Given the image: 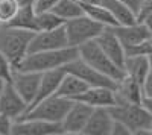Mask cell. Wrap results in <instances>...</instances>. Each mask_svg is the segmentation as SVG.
Wrapping results in <instances>:
<instances>
[{
  "label": "cell",
  "mask_w": 152,
  "mask_h": 135,
  "mask_svg": "<svg viewBox=\"0 0 152 135\" xmlns=\"http://www.w3.org/2000/svg\"><path fill=\"white\" fill-rule=\"evenodd\" d=\"M79 56L78 47L67 46L62 49L55 50H44V52H34L28 53L21 59V62L15 67L17 70H26V71H38L44 73L49 70H55L66 67L70 61Z\"/></svg>",
  "instance_id": "1"
},
{
  "label": "cell",
  "mask_w": 152,
  "mask_h": 135,
  "mask_svg": "<svg viewBox=\"0 0 152 135\" xmlns=\"http://www.w3.org/2000/svg\"><path fill=\"white\" fill-rule=\"evenodd\" d=\"M34 33V30L20 29L11 24H3L0 28V52L11 61L14 68L29 53Z\"/></svg>",
  "instance_id": "2"
},
{
  "label": "cell",
  "mask_w": 152,
  "mask_h": 135,
  "mask_svg": "<svg viewBox=\"0 0 152 135\" xmlns=\"http://www.w3.org/2000/svg\"><path fill=\"white\" fill-rule=\"evenodd\" d=\"M110 111L113 118L122 121L132 135H152V115L142 103H116Z\"/></svg>",
  "instance_id": "3"
},
{
  "label": "cell",
  "mask_w": 152,
  "mask_h": 135,
  "mask_svg": "<svg viewBox=\"0 0 152 135\" xmlns=\"http://www.w3.org/2000/svg\"><path fill=\"white\" fill-rule=\"evenodd\" d=\"M111 29L123 44L126 56L146 53V44L152 41V32L148 29L145 23L140 21H135L131 24H117V26H113Z\"/></svg>",
  "instance_id": "4"
},
{
  "label": "cell",
  "mask_w": 152,
  "mask_h": 135,
  "mask_svg": "<svg viewBox=\"0 0 152 135\" xmlns=\"http://www.w3.org/2000/svg\"><path fill=\"white\" fill-rule=\"evenodd\" d=\"M79 50V58L84 59L87 64H90L91 67H94L96 70L102 71L104 75L113 78L114 81H120L126 73L122 67H119L117 64H114L113 61L108 58V55L102 50V47L99 46V43L96 40H91L88 43H84L78 47Z\"/></svg>",
  "instance_id": "5"
},
{
  "label": "cell",
  "mask_w": 152,
  "mask_h": 135,
  "mask_svg": "<svg viewBox=\"0 0 152 135\" xmlns=\"http://www.w3.org/2000/svg\"><path fill=\"white\" fill-rule=\"evenodd\" d=\"M64 28H66L69 44L73 46V47H79L84 43L96 40L97 36L107 29V26L97 23L96 20L88 17L87 14H82L79 17L67 20Z\"/></svg>",
  "instance_id": "6"
},
{
  "label": "cell",
  "mask_w": 152,
  "mask_h": 135,
  "mask_svg": "<svg viewBox=\"0 0 152 135\" xmlns=\"http://www.w3.org/2000/svg\"><path fill=\"white\" fill-rule=\"evenodd\" d=\"M72 102L73 100L70 99L53 94L47 99L38 102L35 106L29 108L21 118H40L46 121H52V123H61L64 115L67 114Z\"/></svg>",
  "instance_id": "7"
},
{
  "label": "cell",
  "mask_w": 152,
  "mask_h": 135,
  "mask_svg": "<svg viewBox=\"0 0 152 135\" xmlns=\"http://www.w3.org/2000/svg\"><path fill=\"white\" fill-rule=\"evenodd\" d=\"M69 73H73L78 78H81L88 87H108V88H116L117 82L113 78L104 75L102 71L96 70L94 67H91L90 64H87L84 59H81L79 56L70 61V62L64 67Z\"/></svg>",
  "instance_id": "8"
},
{
  "label": "cell",
  "mask_w": 152,
  "mask_h": 135,
  "mask_svg": "<svg viewBox=\"0 0 152 135\" xmlns=\"http://www.w3.org/2000/svg\"><path fill=\"white\" fill-rule=\"evenodd\" d=\"M28 108H29L28 102L14 88L11 81L5 82L2 90H0V112L15 121L26 114Z\"/></svg>",
  "instance_id": "9"
},
{
  "label": "cell",
  "mask_w": 152,
  "mask_h": 135,
  "mask_svg": "<svg viewBox=\"0 0 152 135\" xmlns=\"http://www.w3.org/2000/svg\"><path fill=\"white\" fill-rule=\"evenodd\" d=\"M67 46H70V44L67 40V33H66L64 26L52 29V30H38L34 33V38L29 46V53L55 50V49H62Z\"/></svg>",
  "instance_id": "10"
},
{
  "label": "cell",
  "mask_w": 152,
  "mask_h": 135,
  "mask_svg": "<svg viewBox=\"0 0 152 135\" xmlns=\"http://www.w3.org/2000/svg\"><path fill=\"white\" fill-rule=\"evenodd\" d=\"M93 112V108L87 103H82V102H78V100H73L67 114L64 115L61 121V126H62V131L67 135H79L82 134L85 125L88 118H90Z\"/></svg>",
  "instance_id": "11"
},
{
  "label": "cell",
  "mask_w": 152,
  "mask_h": 135,
  "mask_svg": "<svg viewBox=\"0 0 152 135\" xmlns=\"http://www.w3.org/2000/svg\"><path fill=\"white\" fill-rule=\"evenodd\" d=\"M61 123H52L40 118H20L14 121L12 135H62Z\"/></svg>",
  "instance_id": "12"
},
{
  "label": "cell",
  "mask_w": 152,
  "mask_h": 135,
  "mask_svg": "<svg viewBox=\"0 0 152 135\" xmlns=\"http://www.w3.org/2000/svg\"><path fill=\"white\" fill-rule=\"evenodd\" d=\"M40 81H41V73L17 70V68H14V73H12L11 78V83L14 85V88L20 93L23 99L28 102V105H31L37 97Z\"/></svg>",
  "instance_id": "13"
},
{
  "label": "cell",
  "mask_w": 152,
  "mask_h": 135,
  "mask_svg": "<svg viewBox=\"0 0 152 135\" xmlns=\"http://www.w3.org/2000/svg\"><path fill=\"white\" fill-rule=\"evenodd\" d=\"M96 41L99 43V46L102 47V50L108 55V58L113 62L123 68L125 59H126V50H125L123 44L120 43V40L117 38V35L113 32V29L107 28L96 38Z\"/></svg>",
  "instance_id": "14"
},
{
  "label": "cell",
  "mask_w": 152,
  "mask_h": 135,
  "mask_svg": "<svg viewBox=\"0 0 152 135\" xmlns=\"http://www.w3.org/2000/svg\"><path fill=\"white\" fill-rule=\"evenodd\" d=\"M114 118L110 108H93L82 135H111Z\"/></svg>",
  "instance_id": "15"
},
{
  "label": "cell",
  "mask_w": 152,
  "mask_h": 135,
  "mask_svg": "<svg viewBox=\"0 0 152 135\" xmlns=\"http://www.w3.org/2000/svg\"><path fill=\"white\" fill-rule=\"evenodd\" d=\"M75 100L87 103L91 108H111L116 105V91L108 87H88Z\"/></svg>",
  "instance_id": "16"
},
{
  "label": "cell",
  "mask_w": 152,
  "mask_h": 135,
  "mask_svg": "<svg viewBox=\"0 0 152 135\" xmlns=\"http://www.w3.org/2000/svg\"><path fill=\"white\" fill-rule=\"evenodd\" d=\"M114 91H116V103H142L143 100L142 83L128 75L117 81Z\"/></svg>",
  "instance_id": "17"
},
{
  "label": "cell",
  "mask_w": 152,
  "mask_h": 135,
  "mask_svg": "<svg viewBox=\"0 0 152 135\" xmlns=\"http://www.w3.org/2000/svg\"><path fill=\"white\" fill-rule=\"evenodd\" d=\"M64 75H66V68H64V67L41 73V81H40V87H38L37 97L34 99V102L29 105V108L35 106L38 102L47 99V97L53 96V94L56 93L58 87H59L62 78H64ZM29 108H28V109H29Z\"/></svg>",
  "instance_id": "18"
},
{
  "label": "cell",
  "mask_w": 152,
  "mask_h": 135,
  "mask_svg": "<svg viewBox=\"0 0 152 135\" xmlns=\"http://www.w3.org/2000/svg\"><path fill=\"white\" fill-rule=\"evenodd\" d=\"M123 70L128 76L135 79L137 82L143 83L146 76L149 75V61L146 53H137V55H128L125 59Z\"/></svg>",
  "instance_id": "19"
},
{
  "label": "cell",
  "mask_w": 152,
  "mask_h": 135,
  "mask_svg": "<svg viewBox=\"0 0 152 135\" xmlns=\"http://www.w3.org/2000/svg\"><path fill=\"white\" fill-rule=\"evenodd\" d=\"M88 88V85L81 79L78 78L73 73H69L66 70V75L62 78L59 87L56 90V96H61V97H66V99H70V100H75L78 96H81L85 90Z\"/></svg>",
  "instance_id": "20"
},
{
  "label": "cell",
  "mask_w": 152,
  "mask_h": 135,
  "mask_svg": "<svg viewBox=\"0 0 152 135\" xmlns=\"http://www.w3.org/2000/svg\"><path fill=\"white\" fill-rule=\"evenodd\" d=\"M100 3L111 12V15L116 18L117 24H131L137 21L135 12L125 3H122L120 0H100Z\"/></svg>",
  "instance_id": "21"
},
{
  "label": "cell",
  "mask_w": 152,
  "mask_h": 135,
  "mask_svg": "<svg viewBox=\"0 0 152 135\" xmlns=\"http://www.w3.org/2000/svg\"><path fill=\"white\" fill-rule=\"evenodd\" d=\"M82 9L84 14H87L88 17H91L93 20H96L97 23L104 24L107 28H113L117 26V21L111 15V12L102 5V3H82Z\"/></svg>",
  "instance_id": "22"
},
{
  "label": "cell",
  "mask_w": 152,
  "mask_h": 135,
  "mask_svg": "<svg viewBox=\"0 0 152 135\" xmlns=\"http://www.w3.org/2000/svg\"><path fill=\"white\" fill-rule=\"evenodd\" d=\"M8 24L20 28V29H28V30L37 32V12H35L34 5L20 6L15 17L12 18L11 23H8Z\"/></svg>",
  "instance_id": "23"
},
{
  "label": "cell",
  "mask_w": 152,
  "mask_h": 135,
  "mask_svg": "<svg viewBox=\"0 0 152 135\" xmlns=\"http://www.w3.org/2000/svg\"><path fill=\"white\" fill-rule=\"evenodd\" d=\"M52 11L55 14H58L61 18H64L66 21L84 14L82 5L78 0H58V3L53 6Z\"/></svg>",
  "instance_id": "24"
},
{
  "label": "cell",
  "mask_w": 152,
  "mask_h": 135,
  "mask_svg": "<svg viewBox=\"0 0 152 135\" xmlns=\"http://www.w3.org/2000/svg\"><path fill=\"white\" fill-rule=\"evenodd\" d=\"M66 24V20L61 18L53 11L37 12V32L38 30H52Z\"/></svg>",
  "instance_id": "25"
},
{
  "label": "cell",
  "mask_w": 152,
  "mask_h": 135,
  "mask_svg": "<svg viewBox=\"0 0 152 135\" xmlns=\"http://www.w3.org/2000/svg\"><path fill=\"white\" fill-rule=\"evenodd\" d=\"M20 9V3L17 0H0V21L3 24L11 23Z\"/></svg>",
  "instance_id": "26"
},
{
  "label": "cell",
  "mask_w": 152,
  "mask_h": 135,
  "mask_svg": "<svg viewBox=\"0 0 152 135\" xmlns=\"http://www.w3.org/2000/svg\"><path fill=\"white\" fill-rule=\"evenodd\" d=\"M12 73H14V65H12L11 61L0 52V79L3 82H9L12 78Z\"/></svg>",
  "instance_id": "27"
},
{
  "label": "cell",
  "mask_w": 152,
  "mask_h": 135,
  "mask_svg": "<svg viewBox=\"0 0 152 135\" xmlns=\"http://www.w3.org/2000/svg\"><path fill=\"white\" fill-rule=\"evenodd\" d=\"M14 120L0 112V135H12Z\"/></svg>",
  "instance_id": "28"
},
{
  "label": "cell",
  "mask_w": 152,
  "mask_h": 135,
  "mask_svg": "<svg viewBox=\"0 0 152 135\" xmlns=\"http://www.w3.org/2000/svg\"><path fill=\"white\" fill-rule=\"evenodd\" d=\"M111 135H132V132L126 128L122 121H117L114 120L113 123V131H111Z\"/></svg>",
  "instance_id": "29"
},
{
  "label": "cell",
  "mask_w": 152,
  "mask_h": 135,
  "mask_svg": "<svg viewBox=\"0 0 152 135\" xmlns=\"http://www.w3.org/2000/svg\"><path fill=\"white\" fill-rule=\"evenodd\" d=\"M142 91H143V97H152V71H149V75L143 81Z\"/></svg>",
  "instance_id": "30"
},
{
  "label": "cell",
  "mask_w": 152,
  "mask_h": 135,
  "mask_svg": "<svg viewBox=\"0 0 152 135\" xmlns=\"http://www.w3.org/2000/svg\"><path fill=\"white\" fill-rule=\"evenodd\" d=\"M122 3H125L128 8H131L134 12H135V15H137V11L140 9L142 3H143V0H120Z\"/></svg>",
  "instance_id": "31"
},
{
  "label": "cell",
  "mask_w": 152,
  "mask_h": 135,
  "mask_svg": "<svg viewBox=\"0 0 152 135\" xmlns=\"http://www.w3.org/2000/svg\"><path fill=\"white\" fill-rule=\"evenodd\" d=\"M142 105H143V108L146 109V111L152 115V97H143Z\"/></svg>",
  "instance_id": "32"
},
{
  "label": "cell",
  "mask_w": 152,
  "mask_h": 135,
  "mask_svg": "<svg viewBox=\"0 0 152 135\" xmlns=\"http://www.w3.org/2000/svg\"><path fill=\"white\" fill-rule=\"evenodd\" d=\"M142 23H145L146 26H148V29L152 32V12H151V14H149V15H148V17H146L143 21H142Z\"/></svg>",
  "instance_id": "33"
},
{
  "label": "cell",
  "mask_w": 152,
  "mask_h": 135,
  "mask_svg": "<svg viewBox=\"0 0 152 135\" xmlns=\"http://www.w3.org/2000/svg\"><path fill=\"white\" fill-rule=\"evenodd\" d=\"M17 2L20 3V6H24V5H34L35 0H17Z\"/></svg>",
  "instance_id": "34"
},
{
  "label": "cell",
  "mask_w": 152,
  "mask_h": 135,
  "mask_svg": "<svg viewBox=\"0 0 152 135\" xmlns=\"http://www.w3.org/2000/svg\"><path fill=\"white\" fill-rule=\"evenodd\" d=\"M146 55H148V61H149V71H152V52H149Z\"/></svg>",
  "instance_id": "35"
},
{
  "label": "cell",
  "mask_w": 152,
  "mask_h": 135,
  "mask_svg": "<svg viewBox=\"0 0 152 135\" xmlns=\"http://www.w3.org/2000/svg\"><path fill=\"white\" fill-rule=\"evenodd\" d=\"M149 52H152V41H149L146 46V53H149Z\"/></svg>",
  "instance_id": "36"
},
{
  "label": "cell",
  "mask_w": 152,
  "mask_h": 135,
  "mask_svg": "<svg viewBox=\"0 0 152 135\" xmlns=\"http://www.w3.org/2000/svg\"><path fill=\"white\" fill-rule=\"evenodd\" d=\"M3 83H5V82H3L2 79H0V87H3Z\"/></svg>",
  "instance_id": "37"
},
{
  "label": "cell",
  "mask_w": 152,
  "mask_h": 135,
  "mask_svg": "<svg viewBox=\"0 0 152 135\" xmlns=\"http://www.w3.org/2000/svg\"><path fill=\"white\" fill-rule=\"evenodd\" d=\"M2 26H3V23H2V21H0V28H2Z\"/></svg>",
  "instance_id": "38"
},
{
  "label": "cell",
  "mask_w": 152,
  "mask_h": 135,
  "mask_svg": "<svg viewBox=\"0 0 152 135\" xmlns=\"http://www.w3.org/2000/svg\"><path fill=\"white\" fill-rule=\"evenodd\" d=\"M0 90H2V87H0Z\"/></svg>",
  "instance_id": "39"
}]
</instances>
